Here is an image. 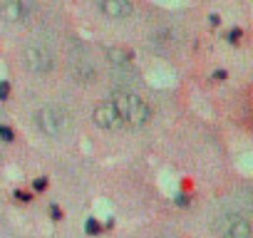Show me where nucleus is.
Instances as JSON below:
<instances>
[{
	"label": "nucleus",
	"instance_id": "nucleus-1",
	"mask_svg": "<svg viewBox=\"0 0 253 238\" xmlns=\"http://www.w3.org/2000/svg\"><path fill=\"white\" fill-rule=\"evenodd\" d=\"M109 102H112V107L117 109V114L122 119V127L126 124V127L142 129V127H147L152 122V107H149V102L142 94L132 92V89H124V87L112 89Z\"/></svg>",
	"mask_w": 253,
	"mask_h": 238
},
{
	"label": "nucleus",
	"instance_id": "nucleus-2",
	"mask_svg": "<svg viewBox=\"0 0 253 238\" xmlns=\"http://www.w3.org/2000/svg\"><path fill=\"white\" fill-rule=\"evenodd\" d=\"M33 122L47 139H62L72 132V117L62 104H42L40 109H35Z\"/></svg>",
	"mask_w": 253,
	"mask_h": 238
},
{
	"label": "nucleus",
	"instance_id": "nucleus-3",
	"mask_svg": "<svg viewBox=\"0 0 253 238\" xmlns=\"http://www.w3.org/2000/svg\"><path fill=\"white\" fill-rule=\"evenodd\" d=\"M55 62H57V57H55V50H52L50 42H45L40 38H33V40H28L23 45V65L30 72L50 75L55 70Z\"/></svg>",
	"mask_w": 253,
	"mask_h": 238
},
{
	"label": "nucleus",
	"instance_id": "nucleus-4",
	"mask_svg": "<svg viewBox=\"0 0 253 238\" xmlns=\"http://www.w3.org/2000/svg\"><path fill=\"white\" fill-rule=\"evenodd\" d=\"M213 233L218 238H251L253 228H251V218L241 211H223L213 218L211 223Z\"/></svg>",
	"mask_w": 253,
	"mask_h": 238
},
{
	"label": "nucleus",
	"instance_id": "nucleus-5",
	"mask_svg": "<svg viewBox=\"0 0 253 238\" xmlns=\"http://www.w3.org/2000/svg\"><path fill=\"white\" fill-rule=\"evenodd\" d=\"M67 70H70L72 82H77V84H92V82H97V77H99V70H97L94 60L89 57V52H87L84 47H77V50L70 52Z\"/></svg>",
	"mask_w": 253,
	"mask_h": 238
},
{
	"label": "nucleus",
	"instance_id": "nucleus-6",
	"mask_svg": "<svg viewBox=\"0 0 253 238\" xmlns=\"http://www.w3.org/2000/svg\"><path fill=\"white\" fill-rule=\"evenodd\" d=\"M35 15V0H0V20L8 25H23Z\"/></svg>",
	"mask_w": 253,
	"mask_h": 238
},
{
	"label": "nucleus",
	"instance_id": "nucleus-7",
	"mask_svg": "<svg viewBox=\"0 0 253 238\" xmlns=\"http://www.w3.org/2000/svg\"><path fill=\"white\" fill-rule=\"evenodd\" d=\"M94 5L109 20H126V18L134 15L132 0H94Z\"/></svg>",
	"mask_w": 253,
	"mask_h": 238
},
{
	"label": "nucleus",
	"instance_id": "nucleus-8",
	"mask_svg": "<svg viewBox=\"0 0 253 238\" xmlns=\"http://www.w3.org/2000/svg\"><path fill=\"white\" fill-rule=\"evenodd\" d=\"M92 119H94V124L99 129H104V132H112V129H119L122 127V119H119V114H117V109L112 107L109 99H104V102H99L94 107Z\"/></svg>",
	"mask_w": 253,
	"mask_h": 238
},
{
	"label": "nucleus",
	"instance_id": "nucleus-9",
	"mask_svg": "<svg viewBox=\"0 0 253 238\" xmlns=\"http://www.w3.org/2000/svg\"><path fill=\"white\" fill-rule=\"evenodd\" d=\"M107 57H109V65L114 67V72H132L134 70V57L124 47H109Z\"/></svg>",
	"mask_w": 253,
	"mask_h": 238
},
{
	"label": "nucleus",
	"instance_id": "nucleus-10",
	"mask_svg": "<svg viewBox=\"0 0 253 238\" xmlns=\"http://www.w3.org/2000/svg\"><path fill=\"white\" fill-rule=\"evenodd\" d=\"M0 139H3V142H13L15 139V132L10 127H5V124H0Z\"/></svg>",
	"mask_w": 253,
	"mask_h": 238
},
{
	"label": "nucleus",
	"instance_id": "nucleus-11",
	"mask_svg": "<svg viewBox=\"0 0 253 238\" xmlns=\"http://www.w3.org/2000/svg\"><path fill=\"white\" fill-rule=\"evenodd\" d=\"M84 231H87L89 236H94V233H99V223H97L94 218H87V223H84Z\"/></svg>",
	"mask_w": 253,
	"mask_h": 238
},
{
	"label": "nucleus",
	"instance_id": "nucleus-12",
	"mask_svg": "<svg viewBox=\"0 0 253 238\" xmlns=\"http://www.w3.org/2000/svg\"><path fill=\"white\" fill-rule=\"evenodd\" d=\"M33 186H35V191H45V189H47V179H45V176H40V179H35V181H33Z\"/></svg>",
	"mask_w": 253,
	"mask_h": 238
},
{
	"label": "nucleus",
	"instance_id": "nucleus-13",
	"mask_svg": "<svg viewBox=\"0 0 253 238\" xmlns=\"http://www.w3.org/2000/svg\"><path fill=\"white\" fill-rule=\"evenodd\" d=\"M8 97H10V84L0 82V99H8Z\"/></svg>",
	"mask_w": 253,
	"mask_h": 238
},
{
	"label": "nucleus",
	"instance_id": "nucleus-14",
	"mask_svg": "<svg viewBox=\"0 0 253 238\" xmlns=\"http://www.w3.org/2000/svg\"><path fill=\"white\" fill-rule=\"evenodd\" d=\"M50 216H52L55 221H60V218H62V211H60V206H50Z\"/></svg>",
	"mask_w": 253,
	"mask_h": 238
},
{
	"label": "nucleus",
	"instance_id": "nucleus-15",
	"mask_svg": "<svg viewBox=\"0 0 253 238\" xmlns=\"http://www.w3.org/2000/svg\"><path fill=\"white\" fill-rule=\"evenodd\" d=\"M15 198L23 201V203H28V201H30V194H25V191H15Z\"/></svg>",
	"mask_w": 253,
	"mask_h": 238
},
{
	"label": "nucleus",
	"instance_id": "nucleus-16",
	"mask_svg": "<svg viewBox=\"0 0 253 238\" xmlns=\"http://www.w3.org/2000/svg\"><path fill=\"white\" fill-rule=\"evenodd\" d=\"M238 38H241V30H231L228 33V42H238Z\"/></svg>",
	"mask_w": 253,
	"mask_h": 238
},
{
	"label": "nucleus",
	"instance_id": "nucleus-17",
	"mask_svg": "<svg viewBox=\"0 0 253 238\" xmlns=\"http://www.w3.org/2000/svg\"><path fill=\"white\" fill-rule=\"evenodd\" d=\"M186 201H189V198H186L184 194H179V196H176V203H179V206H186Z\"/></svg>",
	"mask_w": 253,
	"mask_h": 238
},
{
	"label": "nucleus",
	"instance_id": "nucleus-18",
	"mask_svg": "<svg viewBox=\"0 0 253 238\" xmlns=\"http://www.w3.org/2000/svg\"><path fill=\"white\" fill-rule=\"evenodd\" d=\"M18 238H28V236H18Z\"/></svg>",
	"mask_w": 253,
	"mask_h": 238
}]
</instances>
